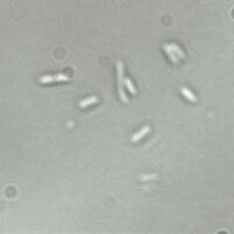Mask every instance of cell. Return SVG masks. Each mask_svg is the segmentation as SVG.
<instances>
[{"mask_svg": "<svg viewBox=\"0 0 234 234\" xmlns=\"http://www.w3.org/2000/svg\"><path fill=\"white\" fill-rule=\"evenodd\" d=\"M155 178H157L156 176H145V177H143V179H155Z\"/></svg>", "mask_w": 234, "mask_h": 234, "instance_id": "cell-10", "label": "cell"}, {"mask_svg": "<svg viewBox=\"0 0 234 234\" xmlns=\"http://www.w3.org/2000/svg\"><path fill=\"white\" fill-rule=\"evenodd\" d=\"M149 131H150V128H149V127H144V128H142L138 132H136V134L131 137V140H132V142H137V140H139L140 138H143L145 135L149 132Z\"/></svg>", "mask_w": 234, "mask_h": 234, "instance_id": "cell-2", "label": "cell"}, {"mask_svg": "<svg viewBox=\"0 0 234 234\" xmlns=\"http://www.w3.org/2000/svg\"><path fill=\"white\" fill-rule=\"evenodd\" d=\"M180 93L183 94V96L184 97H186L189 101H191V102H197V99H196V96L192 94V91L190 90V89H187V88H181L180 89Z\"/></svg>", "mask_w": 234, "mask_h": 234, "instance_id": "cell-5", "label": "cell"}, {"mask_svg": "<svg viewBox=\"0 0 234 234\" xmlns=\"http://www.w3.org/2000/svg\"><path fill=\"white\" fill-rule=\"evenodd\" d=\"M170 47H171V49L173 50V53L176 54V56H177L178 59H180V60L185 59V54H184V52L181 50V48H180L179 46H177L176 43H171Z\"/></svg>", "mask_w": 234, "mask_h": 234, "instance_id": "cell-3", "label": "cell"}, {"mask_svg": "<svg viewBox=\"0 0 234 234\" xmlns=\"http://www.w3.org/2000/svg\"><path fill=\"white\" fill-rule=\"evenodd\" d=\"M117 77H118V91H120V97L123 102H128V97L124 93V70H123V63L121 61L117 62Z\"/></svg>", "mask_w": 234, "mask_h": 234, "instance_id": "cell-1", "label": "cell"}, {"mask_svg": "<svg viewBox=\"0 0 234 234\" xmlns=\"http://www.w3.org/2000/svg\"><path fill=\"white\" fill-rule=\"evenodd\" d=\"M164 50L166 52L167 56L171 59V61H172L173 63H178V62H179V59L176 56V54H174V53H173V50L171 49L170 45H164Z\"/></svg>", "mask_w": 234, "mask_h": 234, "instance_id": "cell-4", "label": "cell"}, {"mask_svg": "<svg viewBox=\"0 0 234 234\" xmlns=\"http://www.w3.org/2000/svg\"><path fill=\"white\" fill-rule=\"evenodd\" d=\"M55 76V81L56 82H62V81H70V77L67 76L66 74H58V75H54Z\"/></svg>", "mask_w": 234, "mask_h": 234, "instance_id": "cell-9", "label": "cell"}, {"mask_svg": "<svg viewBox=\"0 0 234 234\" xmlns=\"http://www.w3.org/2000/svg\"><path fill=\"white\" fill-rule=\"evenodd\" d=\"M124 84H125V87L128 88V90L132 94V95H135L136 94V89H135V86L132 84V82H131V80L130 78H124Z\"/></svg>", "mask_w": 234, "mask_h": 234, "instance_id": "cell-8", "label": "cell"}, {"mask_svg": "<svg viewBox=\"0 0 234 234\" xmlns=\"http://www.w3.org/2000/svg\"><path fill=\"white\" fill-rule=\"evenodd\" d=\"M97 97H95V96H91V97H88V99H84V100H82L80 103H78V107L80 108H86V107H88V105H90V104H93V103H95V102H97Z\"/></svg>", "mask_w": 234, "mask_h": 234, "instance_id": "cell-6", "label": "cell"}, {"mask_svg": "<svg viewBox=\"0 0 234 234\" xmlns=\"http://www.w3.org/2000/svg\"><path fill=\"white\" fill-rule=\"evenodd\" d=\"M40 83H50V82H55V76L54 75H43L39 78Z\"/></svg>", "mask_w": 234, "mask_h": 234, "instance_id": "cell-7", "label": "cell"}]
</instances>
